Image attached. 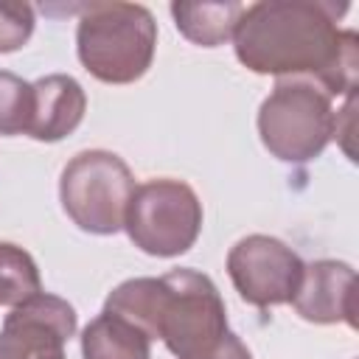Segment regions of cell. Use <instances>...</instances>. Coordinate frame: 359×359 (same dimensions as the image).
Here are the masks:
<instances>
[{"label": "cell", "instance_id": "obj_1", "mask_svg": "<svg viewBox=\"0 0 359 359\" xmlns=\"http://www.w3.org/2000/svg\"><path fill=\"white\" fill-rule=\"evenodd\" d=\"M348 3L261 0L241 11L233 45L238 62L258 76L309 79L328 98L351 95L359 70V36L337 22Z\"/></svg>", "mask_w": 359, "mask_h": 359}, {"label": "cell", "instance_id": "obj_2", "mask_svg": "<svg viewBox=\"0 0 359 359\" xmlns=\"http://www.w3.org/2000/svg\"><path fill=\"white\" fill-rule=\"evenodd\" d=\"M104 311L135 323L149 339H163L177 359L205 351L227 334V311L216 283L188 266L163 278L118 283L107 294Z\"/></svg>", "mask_w": 359, "mask_h": 359}, {"label": "cell", "instance_id": "obj_3", "mask_svg": "<svg viewBox=\"0 0 359 359\" xmlns=\"http://www.w3.org/2000/svg\"><path fill=\"white\" fill-rule=\"evenodd\" d=\"M157 22L137 3H90L76 28L81 65L107 84L137 81L154 59Z\"/></svg>", "mask_w": 359, "mask_h": 359}, {"label": "cell", "instance_id": "obj_4", "mask_svg": "<svg viewBox=\"0 0 359 359\" xmlns=\"http://www.w3.org/2000/svg\"><path fill=\"white\" fill-rule=\"evenodd\" d=\"M337 132L331 98L309 79H278L258 109L264 149L283 163H309L323 154Z\"/></svg>", "mask_w": 359, "mask_h": 359}, {"label": "cell", "instance_id": "obj_5", "mask_svg": "<svg viewBox=\"0 0 359 359\" xmlns=\"http://www.w3.org/2000/svg\"><path fill=\"white\" fill-rule=\"evenodd\" d=\"M135 194V177L129 165L104 149L79 151L62 171L59 199L70 222L95 236H112L123 230L126 208Z\"/></svg>", "mask_w": 359, "mask_h": 359}, {"label": "cell", "instance_id": "obj_6", "mask_svg": "<svg viewBox=\"0 0 359 359\" xmlns=\"http://www.w3.org/2000/svg\"><path fill=\"white\" fill-rule=\"evenodd\" d=\"M123 230L146 255L174 258L194 247L202 230V202L182 180H149L135 185Z\"/></svg>", "mask_w": 359, "mask_h": 359}, {"label": "cell", "instance_id": "obj_7", "mask_svg": "<svg viewBox=\"0 0 359 359\" xmlns=\"http://www.w3.org/2000/svg\"><path fill=\"white\" fill-rule=\"evenodd\" d=\"M303 258L292 247L264 233L236 241L227 252V275L236 292L241 300L258 309L292 303L303 278Z\"/></svg>", "mask_w": 359, "mask_h": 359}, {"label": "cell", "instance_id": "obj_8", "mask_svg": "<svg viewBox=\"0 0 359 359\" xmlns=\"http://www.w3.org/2000/svg\"><path fill=\"white\" fill-rule=\"evenodd\" d=\"M76 334V309L48 292L28 297L6 314L0 359H67L65 342Z\"/></svg>", "mask_w": 359, "mask_h": 359}, {"label": "cell", "instance_id": "obj_9", "mask_svg": "<svg viewBox=\"0 0 359 359\" xmlns=\"http://www.w3.org/2000/svg\"><path fill=\"white\" fill-rule=\"evenodd\" d=\"M356 272L345 261H311L303 266L300 286L292 297L294 311L317 325L348 323L356 328Z\"/></svg>", "mask_w": 359, "mask_h": 359}, {"label": "cell", "instance_id": "obj_10", "mask_svg": "<svg viewBox=\"0 0 359 359\" xmlns=\"http://www.w3.org/2000/svg\"><path fill=\"white\" fill-rule=\"evenodd\" d=\"M87 109V95L73 76L50 73L34 81V115L28 135L42 143H56L76 132Z\"/></svg>", "mask_w": 359, "mask_h": 359}, {"label": "cell", "instance_id": "obj_11", "mask_svg": "<svg viewBox=\"0 0 359 359\" xmlns=\"http://www.w3.org/2000/svg\"><path fill=\"white\" fill-rule=\"evenodd\" d=\"M84 359H151V339L135 323L101 311L81 331Z\"/></svg>", "mask_w": 359, "mask_h": 359}, {"label": "cell", "instance_id": "obj_12", "mask_svg": "<svg viewBox=\"0 0 359 359\" xmlns=\"http://www.w3.org/2000/svg\"><path fill=\"white\" fill-rule=\"evenodd\" d=\"M241 3H171V17L177 31L202 48H216L227 42L241 17Z\"/></svg>", "mask_w": 359, "mask_h": 359}, {"label": "cell", "instance_id": "obj_13", "mask_svg": "<svg viewBox=\"0 0 359 359\" xmlns=\"http://www.w3.org/2000/svg\"><path fill=\"white\" fill-rule=\"evenodd\" d=\"M42 292V278L36 261L28 250L0 241V306H20Z\"/></svg>", "mask_w": 359, "mask_h": 359}, {"label": "cell", "instance_id": "obj_14", "mask_svg": "<svg viewBox=\"0 0 359 359\" xmlns=\"http://www.w3.org/2000/svg\"><path fill=\"white\" fill-rule=\"evenodd\" d=\"M34 115V84L0 70V135H28Z\"/></svg>", "mask_w": 359, "mask_h": 359}, {"label": "cell", "instance_id": "obj_15", "mask_svg": "<svg viewBox=\"0 0 359 359\" xmlns=\"http://www.w3.org/2000/svg\"><path fill=\"white\" fill-rule=\"evenodd\" d=\"M34 34V8L28 3L0 0V53L22 48Z\"/></svg>", "mask_w": 359, "mask_h": 359}, {"label": "cell", "instance_id": "obj_16", "mask_svg": "<svg viewBox=\"0 0 359 359\" xmlns=\"http://www.w3.org/2000/svg\"><path fill=\"white\" fill-rule=\"evenodd\" d=\"M185 359H252V353H250V348L233 331H227L219 342H213L210 348L196 351V353H191Z\"/></svg>", "mask_w": 359, "mask_h": 359}]
</instances>
